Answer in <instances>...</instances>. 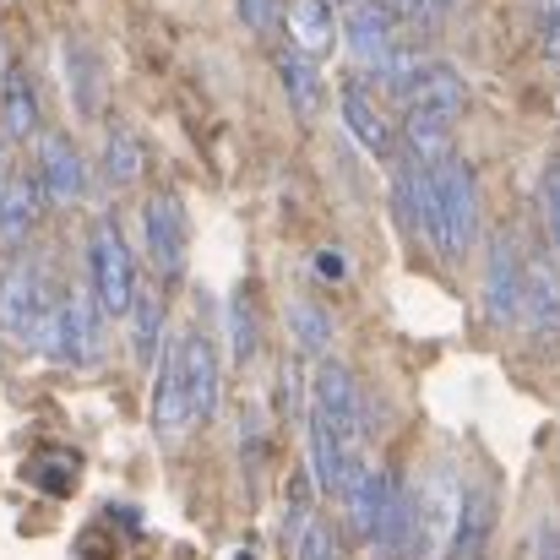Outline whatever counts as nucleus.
Returning <instances> with one entry per match:
<instances>
[{"label": "nucleus", "instance_id": "1", "mask_svg": "<svg viewBox=\"0 0 560 560\" xmlns=\"http://www.w3.org/2000/svg\"><path fill=\"white\" fill-rule=\"evenodd\" d=\"M424 245L446 267H463L468 250L479 245V175H474V164L463 153H446L441 164H430Z\"/></svg>", "mask_w": 560, "mask_h": 560}, {"label": "nucleus", "instance_id": "2", "mask_svg": "<svg viewBox=\"0 0 560 560\" xmlns=\"http://www.w3.org/2000/svg\"><path fill=\"white\" fill-rule=\"evenodd\" d=\"M55 327H60V289L44 278V267L11 261L0 272V338L16 349L55 354Z\"/></svg>", "mask_w": 560, "mask_h": 560}, {"label": "nucleus", "instance_id": "3", "mask_svg": "<svg viewBox=\"0 0 560 560\" xmlns=\"http://www.w3.org/2000/svg\"><path fill=\"white\" fill-rule=\"evenodd\" d=\"M137 250L126 245V229L115 218H98L88 229V289L104 305V316H126L137 294Z\"/></svg>", "mask_w": 560, "mask_h": 560}, {"label": "nucleus", "instance_id": "4", "mask_svg": "<svg viewBox=\"0 0 560 560\" xmlns=\"http://www.w3.org/2000/svg\"><path fill=\"white\" fill-rule=\"evenodd\" d=\"M457 506H463V479H457V468L435 463L430 479L413 490L408 560H446V550H452V528H457Z\"/></svg>", "mask_w": 560, "mask_h": 560}, {"label": "nucleus", "instance_id": "5", "mask_svg": "<svg viewBox=\"0 0 560 560\" xmlns=\"http://www.w3.org/2000/svg\"><path fill=\"white\" fill-rule=\"evenodd\" d=\"M311 419H322L354 457H360V441H365V397H360V375L349 371L343 360H316L311 375Z\"/></svg>", "mask_w": 560, "mask_h": 560}, {"label": "nucleus", "instance_id": "6", "mask_svg": "<svg viewBox=\"0 0 560 560\" xmlns=\"http://www.w3.org/2000/svg\"><path fill=\"white\" fill-rule=\"evenodd\" d=\"M523 278H528V250L517 229H495L485 245V322L495 332H512L523 316Z\"/></svg>", "mask_w": 560, "mask_h": 560}, {"label": "nucleus", "instance_id": "7", "mask_svg": "<svg viewBox=\"0 0 560 560\" xmlns=\"http://www.w3.org/2000/svg\"><path fill=\"white\" fill-rule=\"evenodd\" d=\"M142 245L159 278H180L190 261V218L175 190H153L142 201Z\"/></svg>", "mask_w": 560, "mask_h": 560}, {"label": "nucleus", "instance_id": "8", "mask_svg": "<svg viewBox=\"0 0 560 560\" xmlns=\"http://www.w3.org/2000/svg\"><path fill=\"white\" fill-rule=\"evenodd\" d=\"M528 327V343L560 360V261L556 256H528V278H523V316Z\"/></svg>", "mask_w": 560, "mask_h": 560}, {"label": "nucleus", "instance_id": "9", "mask_svg": "<svg viewBox=\"0 0 560 560\" xmlns=\"http://www.w3.org/2000/svg\"><path fill=\"white\" fill-rule=\"evenodd\" d=\"M33 180L44 190V201L55 207H77L88 196V159L66 131H38L33 137Z\"/></svg>", "mask_w": 560, "mask_h": 560}, {"label": "nucleus", "instance_id": "10", "mask_svg": "<svg viewBox=\"0 0 560 560\" xmlns=\"http://www.w3.org/2000/svg\"><path fill=\"white\" fill-rule=\"evenodd\" d=\"M148 424H153V435H159L164 446H175V441H186L190 430H201L196 413H190L186 371H180V349H175V343H164L159 360H153V402H148Z\"/></svg>", "mask_w": 560, "mask_h": 560}, {"label": "nucleus", "instance_id": "11", "mask_svg": "<svg viewBox=\"0 0 560 560\" xmlns=\"http://www.w3.org/2000/svg\"><path fill=\"white\" fill-rule=\"evenodd\" d=\"M55 360L66 365H98L104 360V305L93 289H60V327H55Z\"/></svg>", "mask_w": 560, "mask_h": 560}, {"label": "nucleus", "instance_id": "12", "mask_svg": "<svg viewBox=\"0 0 560 560\" xmlns=\"http://www.w3.org/2000/svg\"><path fill=\"white\" fill-rule=\"evenodd\" d=\"M180 349V371H186V392H190V413L196 424H207L218 413V397H223V360H218V343L207 332H180L175 338Z\"/></svg>", "mask_w": 560, "mask_h": 560}, {"label": "nucleus", "instance_id": "13", "mask_svg": "<svg viewBox=\"0 0 560 560\" xmlns=\"http://www.w3.org/2000/svg\"><path fill=\"white\" fill-rule=\"evenodd\" d=\"M343 44H349V55L365 71H375L397 49V16H392V5L386 0H349V11H343Z\"/></svg>", "mask_w": 560, "mask_h": 560}, {"label": "nucleus", "instance_id": "14", "mask_svg": "<svg viewBox=\"0 0 560 560\" xmlns=\"http://www.w3.org/2000/svg\"><path fill=\"white\" fill-rule=\"evenodd\" d=\"M44 131V104H38V88L27 77L22 60H5L0 66V137L5 142H33Z\"/></svg>", "mask_w": 560, "mask_h": 560}, {"label": "nucleus", "instance_id": "15", "mask_svg": "<svg viewBox=\"0 0 560 560\" xmlns=\"http://www.w3.org/2000/svg\"><path fill=\"white\" fill-rule=\"evenodd\" d=\"M338 109H343V126H349V137H354V142H360L371 159H392V153H397V131H392V120H386L381 98H375L360 77H354V82H343V93H338Z\"/></svg>", "mask_w": 560, "mask_h": 560}, {"label": "nucleus", "instance_id": "16", "mask_svg": "<svg viewBox=\"0 0 560 560\" xmlns=\"http://www.w3.org/2000/svg\"><path fill=\"white\" fill-rule=\"evenodd\" d=\"M289 33V49L305 55V60H327L338 49V11L332 0H283V22Z\"/></svg>", "mask_w": 560, "mask_h": 560}, {"label": "nucleus", "instance_id": "17", "mask_svg": "<svg viewBox=\"0 0 560 560\" xmlns=\"http://www.w3.org/2000/svg\"><path fill=\"white\" fill-rule=\"evenodd\" d=\"M490 534H495V485H490V479H468V485H463V506H457V528H452L446 560H485Z\"/></svg>", "mask_w": 560, "mask_h": 560}, {"label": "nucleus", "instance_id": "18", "mask_svg": "<svg viewBox=\"0 0 560 560\" xmlns=\"http://www.w3.org/2000/svg\"><path fill=\"white\" fill-rule=\"evenodd\" d=\"M463 104H468V82H463V71L446 66V60H424L419 77H413V88L402 93V109H435V115H446V120H457Z\"/></svg>", "mask_w": 560, "mask_h": 560}, {"label": "nucleus", "instance_id": "19", "mask_svg": "<svg viewBox=\"0 0 560 560\" xmlns=\"http://www.w3.org/2000/svg\"><path fill=\"white\" fill-rule=\"evenodd\" d=\"M126 322H131V349H137V360L153 365L159 349H164V338H170V311H164V283H159V278H137V294H131Z\"/></svg>", "mask_w": 560, "mask_h": 560}, {"label": "nucleus", "instance_id": "20", "mask_svg": "<svg viewBox=\"0 0 560 560\" xmlns=\"http://www.w3.org/2000/svg\"><path fill=\"white\" fill-rule=\"evenodd\" d=\"M44 212V190L33 180V170H11V180L0 186V245H27Z\"/></svg>", "mask_w": 560, "mask_h": 560}, {"label": "nucleus", "instance_id": "21", "mask_svg": "<svg viewBox=\"0 0 560 560\" xmlns=\"http://www.w3.org/2000/svg\"><path fill=\"white\" fill-rule=\"evenodd\" d=\"M452 126L457 120H446V115H435V109H408L402 115V131H397V148L413 159V164H441L446 153H457L452 148Z\"/></svg>", "mask_w": 560, "mask_h": 560}, {"label": "nucleus", "instance_id": "22", "mask_svg": "<svg viewBox=\"0 0 560 560\" xmlns=\"http://www.w3.org/2000/svg\"><path fill=\"white\" fill-rule=\"evenodd\" d=\"M66 88H71V109L82 120H98L104 109V77H98V55L82 44V38H66Z\"/></svg>", "mask_w": 560, "mask_h": 560}, {"label": "nucleus", "instance_id": "23", "mask_svg": "<svg viewBox=\"0 0 560 560\" xmlns=\"http://www.w3.org/2000/svg\"><path fill=\"white\" fill-rule=\"evenodd\" d=\"M278 82H283V93H289V109H294L300 120H316V115H322V98H327V88H322V71H316V60H305V55L283 49V55H278Z\"/></svg>", "mask_w": 560, "mask_h": 560}, {"label": "nucleus", "instance_id": "24", "mask_svg": "<svg viewBox=\"0 0 560 560\" xmlns=\"http://www.w3.org/2000/svg\"><path fill=\"white\" fill-rule=\"evenodd\" d=\"M283 322H289V338H294V354H300V360H327V343H332V316H327V305H316V300H289Z\"/></svg>", "mask_w": 560, "mask_h": 560}, {"label": "nucleus", "instance_id": "25", "mask_svg": "<svg viewBox=\"0 0 560 560\" xmlns=\"http://www.w3.org/2000/svg\"><path fill=\"white\" fill-rule=\"evenodd\" d=\"M142 170H148L142 137H137L131 126H109V137H104V180L115 190H126L142 180Z\"/></svg>", "mask_w": 560, "mask_h": 560}, {"label": "nucleus", "instance_id": "26", "mask_svg": "<svg viewBox=\"0 0 560 560\" xmlns=\"http://www.w3.org/2000/svg\"><path fill=\"white\" fill-rule=\"evenodd\" d=\"M82 479V457L71 446H38L27 457V485H38L44 495H71Z\"/></svg>", "mask_w": 560, "mask_h": 560}, {"label": "nucleus", "instance_id": "27", "mask_svg": "<svg viewBox=\"0 0 560 560\" xmlns=\"http://www.w3.org/2000/svg\"><path fill=\"white\" fill-rule=\"evenodd\" d=\"M223 327H229V360H234V365H250V354H256V343H261V316H256L250 289L229 294V305H223Z\"/></svg>", "mask_w": 560, "mask_h": 560}, {"label": "nucleus", "instance_id": "28", "mask_svg": "<svg viewBox=\"0 0 560 560\" xmlns=\"http://www.w3.org/2000/svg\"><path fill=\"white\" fill-rule=\"evenodd\" d=\"M240 463L250 479H261V463H267V413L256 402L240 408Z\"/></svg>", "mask_w": 560, "mask_h": 560}, {"label": "nucleus", "instance_id": "29", "mask_svg": "<svg viewBox=\"0 0 560 560\" xmlns=\"http://www.w3.org/2000/svg\"><path fill=\"white\" fill-rule=\"evenodd\" d=\"M539 218H545V240H550V250L560 261V148L539 170Z\"/></svg>", "mask_w": 560, "mask_h": 560}, {"label": "nucleus", "instance_id": "30", "mask_svg": "<svg viewBox=\"0 0 560 560\" xmlns=\"http://www.w3.org/2000/svg\"><path fill=\"white\" fill-rule=\"evenodd\" d=\"M234 5H240V22H245L256 38L278 33V22H283V0H234Z\"/></svg>", "mask_w": 560, "mask_h": 560}, {"label": "nucleus", "instance_id": "31", "mask_svg": "<svg viewBox=\"0 0 560 560\" xmlns=\"http://www.w3.org/2000/svg\"><path fill=\"white\" fill-rule=\"evenodd\" d=\"M539 49L560 71V0H539Z\"/></svg>", "mask_w": 560, "mask_h": 560}, {"label": "nucleus", "instance_id": "32", "mask_svg": "<svg viewBox=\"0 0 560 560\" xmlns=\"http://www.w3.org/2000/svg\"><path fill=\"white\" fill-rule=\"evenodd\" d=\"M294 560H338V539H332V528H305V539L294 545Z\"/></svg>", "mask_w": 560, "mask_h": 560}, {"label": "nucleus", "instance_id": "33", "mask_svg": "<svg viewBox=\"0 0 560 560\" xmlns=\"http://www.w3.org/2000/svg\"><path fill=\"white\" fill-rule=\"evenodd\" d=\"M386 5H392L397 22H424V16H435V0H386Z\"/></svg>", "mask_w": 560, "mask_h": 560}, {"label": "nucleus", "instance_id": "34", "mask_svg": "<svg viewBox=\"0 0 560 560\" xmlns=\"http://www.w3.org/2000/svg\"><path fill=\"white\" fill-rule=\"evenodd\" d=\"M316 267H322V278H349V261H338V256H322Z\"/></svg>", "mask_w": 560, "mask_h": 560}, {"label": "nucleus", "instance_id": "35", "mask_svg": "<svg viewBox=\"0 0 560 560\" xmlns=\"http://www.w3.org/2000/svg\"><path fill=\"white\" fill-rule=\"evenodd\" d=\"M5 180H11V142L0 137V186H5Z\"/></svg>", "mask_w": 560, "mask_h": 560}, {"label": "nucleus", "instance_id": "36", "mask_svg": "<svg viewBox=\"0 0 560 560\" xmlns=\"http://www.w3.org/2000/svg\"><path fill=\"white\" fill-rule=\"evenodd\" d=\"M452 5H457V0H435V16H441V11H452Z\"/></svg>", "mask_w": 560, "mask_h": 560}, {"label": "nucleus", "instance_id": "37", "mask_svg": "<svg viewBox=\"0 0 560 560\" xmlns=\"http://www.w3.org/2000/svg\"><path fill=\"white\" fill-rule=\"evenodd\" d=\"M343 5H349V0H343Z\"/></svg>", "mask_w": 560, "mask_h": 560}]
</instances>
